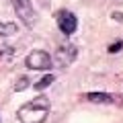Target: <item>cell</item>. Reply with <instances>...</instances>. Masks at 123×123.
<instances>
[{
	"label": "cell",
	"instance_id": "2",
	"mask_svg": "<svg viewBox=\"0 0 123 123\" xmlns=\"http://www.w3.org/2000/svg\"><path fill=\"white\" fill-rule=\"evenodd\" d=\"M12 4H14V12H17V17L21 18V21L25 23L27 27L37 25V21H39V14H37L35 6L31 4L29 0H12Z\"/></svg>",
	"mask_w": 123,
	"mask_h": 123
},
{
	"label": "cell",
	"instance_id": "6",
	"mask_svg": "<svg viewBox=\"0 0 123 123\" xmlns=\"http://www.w3.org/2000/svg\"><path fill=\"white\" fill-rule=\"evenodd\" d=\"M86 101L97 103V105H113V103H117V98H115V94H109V92H88Z\"/></svg>",
	"mask_w": 123,
	"mask_h": 123
},
{
	"label": "cell",
	"instance_id": "4",
	"mask_svg": "<svg viewBox=\"0 0 123 123\" xmlns=\"http://www.w3.org/2000/svg\"><path fill=\"white\" fill-rule=\"evenodd\" d=\"M27 68L29 70H49L51 68V57H49L47 51H41V49H35L27 55Z\"/></svg>",
	"mask_w": 123,
	"mask_h": 123
},
{
	"label": "cell",
	"instance_id": "10",
	"mask_svg": "<svg viewBox=\"0 0 123 123\" xmlns=\"http://www.w3.org/2000/svg\"><path fill=\"white\" fill-rule=\"evenodd\" d=\"M119 49H121V41H117V43H113L109 47V51H119Z\"/></svg>",
	"mask_w": 123,
	"mask_h": 123
},
{
	"label": "cell",
	"instance_id": "5",
	"mask_svg": "<svg viewBox=\"0 0 123 123\" xmlns=\"http://www.w3.org/2000/svg\"><path fill=\"white\" fill-rule=\"evenodd\" d=\"M57 27H60V31L64 35H72L78 29V18L70 10H60L57 12Z\"/></svg>",
	"mask_w": 123,
	"mask_h": 123
},
{
	"label": "cell",
	"instance_id": "3",
	"mask_svg": "<svg viewBox=\"0 0 123 123\" xmlns=\"http://www.w3.org/2000/svg\"><path fill=\"white\" fill-rule=\"evenodd\" d=\"M76 55H78V47H76L74 43H64V45L57 47L55 57H53L51 64H55V66H60V68H66L76 60Z\"/></svg>",
	"mask_w": 123,
	"mask_h": 123
},
{
	"label": "cell",
	"instance_id": "9",
	"mask_svg": "<svg viewBox=\"0 0 123 123\" xmlns=\"http://www.w3.org/2000/svg\"><path fill=\"white\" fill-rule=\"evenodd\" d=\"M29 78H27V76H18V78H17V82H14V90H17V92H21V90H25V88L27 86H29Z\"/></svg>",
	"mask_w": 123,
	"mask_h": 123
},
{
	"label": "cell",
	"instance_id": "1",
	"mask_svg": "<svg viewBox=\"0 0 123 123\" xmlns=\"http://www.w3.org/2000/svg\"><path fill=\"white\" fill-rule=\"evenodd\" d=\"M47 115H49V98L45 94H39V97L25 103L18 109V121L21 123H45Z\"/></svg>",
	"mask_w": 123,
	"mask_h": 123
},
{
	"label": "cell",
	"instance_id": "7",
	"mask_svg": "<svg viewBox=\"0 0 123 123\" xmlns=\"http://www.w3.org/2000/svg\"><path fill=\"white\" fill-rule=\"evenodd\" d=\"M17 33V25L14 23H2L0 21V37H10Z\"/></svg>",
	"mask_w": 123,
	"mask_h": 123
},
{
	"label": "cell",
	"instance_id": "8",
	"mask_svg": "<svg viewBox=\"0 0 123 123\" xmlns=\"http://www.w3.org/2000/svg\"><path fill=\"white\" fill-rule=\"evenodd\" d=\"M53 80H55V78H53L51 74H45V76H43L41 80H37V82L33 84V88H35V90H43V88L51 86V84H53Z\"/></svg>",
	"mask_w": 123,
	"mask_h": 123
}]
</instances>
